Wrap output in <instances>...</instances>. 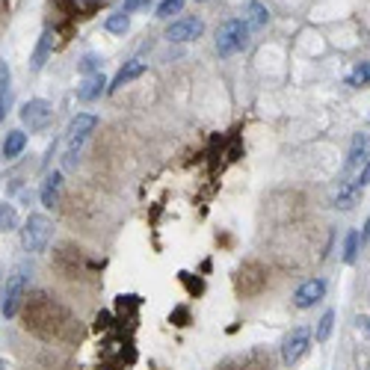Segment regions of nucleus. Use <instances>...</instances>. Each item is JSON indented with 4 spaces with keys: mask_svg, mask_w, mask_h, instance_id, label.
<instances>
[{
    "mask_svg": "<svg viewBox=\"0 0 370 370\" xmlns=\"http://www.w3.org/2000/svg\"><path fill=\"white\" fill-rule=\"evenodd\" d=\"M217 370H269V355H264V352H252V355H246L240 364H222V367H217Z\"/></svg>",
    "mask_w": 370,
    "mask_h": 370,
    "instance_id": "18",
    "label": "nucleus"
},
{
    "mask_svg": "<svg viewBox=\"0 0 370 370\" xmlns=\"http://www.w3.org/2000/svg\"><path fill=\"white\" fill-rule=\"evenodd\" d=\"M98 329H110V311H101V314H98Z\"/></svg>",
    "mask_w": 370,
    "mask_h": 370,
    "instance_id": "31",
    "label": "nucleus"
},
{
    "mask_svg": "<svg viewBox=\"0 0 370 370\" xmlns=\"http://www.w3.org/2000/svg\"><path fill=\"white\" fill-rule=\"evenodd\" d=\"M267 267L261 261H246V264H240L237 267V273H234V288L240 296H246V300H252V296H261L267 291Z\"/></svg>",
    "mask_w": 370,
    "mask_h": 370,
    "instance_id": "2",
    "label": "nucleus"
},
{
    "mask_svg": "<svg viewBox=\"0 0 370 370\" xmlns=\"http://www.w3.org/2000/svg\"><path fill=\"white\" fill-rule=\"evenodd\" d=\"M98 56L95 53H87V56H83V60H80V71H83V77H92V75H98Z\"/></svg>",
    "mask_w": 370,
    "mask_h": 370,
    "instance_id": "26",
    "label": "nucleus"
},
{
    "mask_svg": "<svg viewBox=\"0 0 370 370\" xmlns=\"http://www.w3.org/2000/svg\"><path fill=\"white\" fill-rule=\"evenodd\" d=\"M53 30H45V33H42L39 36V45H36V51H33V71H39L42 65H45L48 63V56H51V48H53Z\"/></svg>",
    "mask_w": 370,
    "mask_h": 370,
    "instance_id": "15",
    "label": "nucleus"
},
{
    "mask_svg": "<svg viewBox=\"0 0 370 370\" xmlns=\"http://www.w3.org/2000/svg\"><path fill=\"white\" fill-rule=\"evenodd\" d=\"M60 193H63V172H51L45 178V184H42V205L45 208H53L56 202H60Z\"/></svg>",
    "mask_w": 370,
    "mask_h": 370,
    "instance_id": "14",
    "label": "nucleus"
},
{
    "mask_svg": "<svg viewBox=\"0 0 370 370\" xmlns=\"http://www.w3.org/2000/svg\"><path fill=\"white\" fill-rule=\"evenodd\" d=\"M355 329H359V332L370 340V317H367V314H359V317H355Z\"/></svg>",
    "mask_w": 370,
    "mask_h": 370,
    "instance_id": "29",
    "label": "nucleus"
},
{
    "mask_svg": "<svg viewBox=\"0 0 370 370\" xmlns=\"http://www.w3.org/2000/svg\"><path fill=\"white\" fill-rule=\"evenodd\" d=\"M104 27L110 33H127V27H131V18H127V12H113V15H107V21H104Z\"/></svg>",
    "mask_w": 370,
    "mask_h": 370,
    "instance_id": "22",
    "label": "nucleus"
},
{
    "mask_svg": "<svg viewBox=\"0 0 370 370\" xmlns=\"http://www.w3.org/2000/svg\"><path fill=\"white\" fill-rule=\"evenodd\" d=\"M21 122L24 127H30V134H39V131H48L51 122H53V107L45 101V98H33L21 107Z\"/></svg>",
    "mask_w": 370,
    "mask_h": 370,
    "instance_id": "6",
    "label": "nucleus"
},
{
    "mask_svg": "<svg viewBox=\"0 0 370 370\" xmlns=\"http://www.w3.org/2000/svg\"><path fill=\"white\" fill-rule=\"evenodd\" d=\"M332 329H335V311H326V314L317 320V329H314V340H317V344H326L329 335H332Z\"/></svg>",
    "mask_w": 370,
    "mask_h": 370,
    "instance_id": "20",
    "label": "nucleus"
},
{
    "mask_svg": "<svg viewBox=\"0 0 370 370\" xmlns=\"http://www.w3.org/2000/svg\"><path fill=\"white\" fill-rule=\"evenodd\" d=\"M308 347H311V329L308 326H296V329L281 340V362L293 367L308 352Z\"/></svg>",
    "mask_w": 370,
    "mask_h": 370,
    "instance_id": "7",
    "label": "nucleus"
},
{
    "mask_svg": "<svg viewBox=\"0 0 370 370\" xmlns=\"http://www.w3.org/2000/svg\"><path fill=\"white\" fill-rule=\"evenodd\" d=\"M267 18H269V12H267V6L261 4V0H246V24L252 27V30L267 27Z\"/></svg>",
    "mask_w": 370,
    "mask_h": 370,
    "instance_id": "16",
    "label": "nucleus"
},
{
    "mask_svg": "<svg viewBox=\"0 0 370 370\" xmlns=\"http://www.w3.org/2000/svg\"><path fill=\"white\" fill-rule=\"evenodd\" d=\"M27 146V134L24 131H9L4 139V160H15Z\"/></svg>",
    "mask_w": 370,
    "mask_h": 370,
    "instance_id": "17",
    "label": "nucleus"
},
{
    "mask_svg": "<svg viewBox=\"0 0 370 370\" xmlns=\"http://www.w3.org/2000/svg\"><path fill=\"white\" fill-rule=\"evenodd\" d=\"M104 89H110V87H107L104 75L98 71V75H92V77H83V83L77 87V98L80 101H95V98H101Z\"/></svg>",
    "mask_w": 370,
    "mask_h": 370,
    "instance_id": "12",
    "label": "nucleus"
},
{
    "mask_svg": "<svg viewBox=\"0 0 370 370\" xmlns=\"http://www.w3.org/2000/svg\"><path fill=\"white\" fill-rule=\"evenodd\" d=\"M9 107H12V75H9V65L4 63L0 65V113H4V119Z\"/></svg>",
    "mask_w": 370,
    "mask_h": 370,
    "instance_id": "19",
    "label": "nucleus"
},
{
    "mask_svg": "<svg viewBox=\"0 0 370 370\" xmlns=\"http://www.w3.org/2000/svg\"><path fill=\"white\" fill-rule=\"evenodd\" d=\"M142 71H146V63H142V60H131V63H125V65L119 68V75L113 77L110 92H116V89H122V87H125V83H131V80L142 77Z\"/></svg>",
    "mask_w": 370,
    "mask_h": 370,
    "instance_id": "13",
    "label": "nucleus"
},
{
    "mask_svg": "<svg viewBox=\"0 0 370 370\" xmlns=\"http://www.w3.org/2000/svg\"><path fill=\"white\" fill-rule=\"evenodd\" d=\"M148 6H151V0H125V4H122V12H127V15H131V12L148 9Z\"/></svg>",
    "mask_w": 370,
    "mask_h": 370,
    "instance_id": "27",
    "label": "nucleus"
},
{
    "mask_svg": "<svg viewBox=\"0 0 370 370\" xmlns=\"http://www.w3.org/2000/svg\"><path fill=\"white\" fill-rule=\"evenodd\" d=\"M21 320L27 332L39 340H48V344H77L80 340V320L45 291L27 296Z\"/></svg>",
    "mask_w": 370,
    "mask_h": 370,
    "instance_id": "1",
    "label": "nucleus"
},
{
    "mask_svg": "<svg viewBox=\"0 0 370 370\" xmlns=\"http://www.w3.org/2000/svg\"><path fill=\"white\" fill-rule=\"evenodd\" d=\"M95 125H98V116H92V113H77V116L68 122V131H65V142H68L65 166L68 169L77 163V151H80L83 142H87V136L95 131Z\"/></svg>",
    "mask_w": 370,
    "mask_h": 370,
    "instance_id": "5",
    "label": "nucleus"
},
{
    "mask_svg": "<svg viewBox=\"0 0 370 370\" xmlns=\"http://www.w3.org/2000/svg\"><path fill=\"white\" fill-rule=\"evenodd\" d=\"M51 237H53V225L45 213H30L21 229V243L27 252H45L51 246Z\"/></svg>",
    "mask_w": 370,
    "mask_h": 370,
    "instance_id": "3",
    "label": "nucleus"
},
{
    "mask_svg": "<svg viewBox=\"0 0 370 370\" xmlns=\"http://www.w3.org/2000/svg\"><path fill=\"white\" fill-rule=\"evenodd\" d=\"M15 225H18V213H15V208L4 202V205H0V229H4V231H12Z\"/></svg>",
    "mask_w": 370,
    "mask_h": 370,
    "instance_id": "24",
    "label": "nucleus"
},
{
    "mask_svg": "<svg viewBox=\"0 0 370 370\" xmlns=\"http://www.w3.org/2000/svg\"><path fill=\"white\" fill-rule=\"evenodd\" d=\"M249 30H252V27L246 24V18H229V21H225L219 27V33H217L219 56H231L237 51H243L249 45Z\"/></svg>",
    "mask_w": 370,
    "mask_h": 370,
    "instance_id": "4",
    "label": "nucleus"
},
{
    "mask_svg": "<svg viewBox=\"0 0 370 370\" xmlns=\"http://www.w3.org/2000/svg\"><path fill=\"white\" fill-rule=\"evenodd\" d=\"M184 4H187V0H163V4L158 6V18H172V15H178V12L184 9Z\"/></svg>",
    "mask_w": 370,
    "mask_h": 370,
    "instance_id": "25",
    "label": "nucleus"
},
{
    "mask_svg": "<svg viewBox=\"0 0 370 370\" xmlns=\"http://www.w3.org/2000/svg\"><path fill=\"white\" fill-rule=\"evenodd\" d=\"M24 291H27V273H24V269H15V273L9 276L6 288H4V308H0V311H4L6 320L18 314V305L24 300Z\"/></svg>",
    "mask_w": 370,
    "mask_h": 370,
    "instance_id": "8",
    "label": "nucleus"
},
{
    "mask_svg": "<svg viewBox=\"0 0 370 370\" xmlns=\"http://www.w3.org/2000/svg\"><path fill=\"white\" fill-rule=\"evenodd\" d=\"M172 320H175L178 326H187V320H190V314H187V308H175V311H172Z\"/></svg>",
    "mask_w": 370,
    "mask_h": 370,
    "instance_id": "30",
    "label": "nucleus"
},
{
    "mask_svg": "<svg viewBox=\"0 0 370 370\" xmlns=\"http://www.w3.org/2000/svg\"><path fill=\"white\" fill-rule=\"evenodd\" d=\"M367 83H370V63L355 65V68H352V75L347 77V87H352V89H362V87H367Z\"/></svg>",
    "mask_w": 370,
    "mask_h": 370,
    "instance_id": "21",
    "label": "nucleus"
},
{
    "mask_svg": "<svg viewBox=\"0 0 370 370\" xmlns=\"http://www.w3.org/2000/svg\"><path fill=\"white\" fill-rule=\"evenodd\" d=\"M359 246H362V231H347V240H344V261L352 264L355 255H359Z\"/></svg>",
    "mask_w": 370,
    "mask_h": 370,
    "instance_id": "23",
    "label": "nucleus"
},
{
    "mask_svg": "<svg viewBox=\"0 0 370 370\" xmlns=\"http://www.w3.org/2000/svg\"><path fill=\"white\" fill-rule=\"evenodd\" d=\"M181 281H184V284H187V288H190V293H202V291H205V284L198 281V279L193 281V279H190V273H181Z\"/></svg>",
    "mask_w": 370,
    "mask_h": 370,
    "instance_id": "28",
    "label": "nucleus"
},
{
    "mask_svg": "<svg viewBox=\"0 0 370 370\" xmlns=\"http://www.w3.org/2000/svg\"><path fill=\"white\" fill-rule=\"evenodd\" d=\"M56 267H60V273H65L68 279H77L80 276V261H83V255H80V249H75V246H63L60 252H56Z\"/></svg>",
    "mask_w": 370,
    "mask_h": 370,
    "instance_id": "11",
    "label": "nucleus"
},
{
    "mask_svg": "<svg viewBox=\"0 0 370 370\" xmlns=\"http://www.w3.org/2000/svg\"><path fill=\"white\" fill-rule=\"evenodd\" d=\"M323 296H326V281L323 279H308V281H302L300 288H296L293 305L296 308H311V305H317Z\"/></svg>",
    "mask_w": 370,
    "mask_h": 370,
    "instance_id": "9",
    "label": "nucleus"
},
{
    "mask_svg": "<svg viewBox=\"0 0 370 370\" xmlns=\"http://www.w3.org/2000/svg\"><path fill=\"white\" fill-rule=\"evenodd\" d=\"M205 30V24L202 18H181L175 24H169V30H166V39L169 42H190V39H198Z\"/></svg>",
    "mask_w": 370,
    "mask_h": 370,
    "instance_id": "10",
    "label": "nucleus"
}]
</instances>
